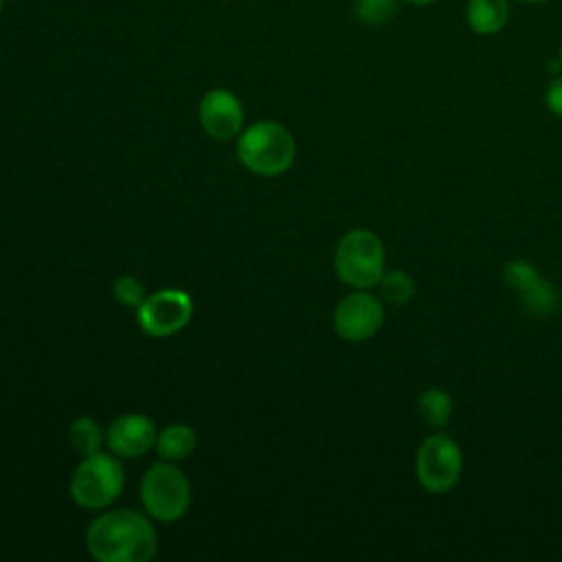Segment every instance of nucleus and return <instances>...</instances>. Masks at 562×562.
<instances>
[{
    "label": "nucleus",
    "instance_id": "obj_14",
    "mask_svg": "<svg viewBox=\"0 0 562 562\" xmlns=\"http://www.w3.org/2000/svg\"><path fill=\"white\" fill-rule=\"evenodd\" d=\"M103 441H105V432L101 430V426L92 417L81 415V417L70 422V426H68V443L81 457L101 450Z\"/></svg>",
    "mask_w": 562,
    "mask_h": 562
},
{
    "label": "nucleus",
    "instance_id": "obj_7",
    "mask_svg": "<svg viewBox=\"0 0 562 562\" xmlns=\"http://www.w3.org/2000/svg\"><path fill=\"white\" fill-rule=\"evenodd\" d=\"M193 316V301L184 290L165 288L145 296L136 307V323L151 338H169L182 331Z\"/></svg>",
    "mask_w": 562,
    "mask_h": 562
},
{
    "label": "nucleus",
    "instance_id": "obj_9",
    "mask_svg": "<svg viewBox=\"0 0 562 562\" xmlns=\"http://www.w3.org/2000/svg\"><path fill=\"white\" fill-rule=\"evenodd\" d=\"M198 121L213 140H231L244 130V105L231 90L213 88L198 103Z\"/></svg>",
    "mask_w": 562,
    "mask_h": 562
},
{
    "label": "nucleus",
    "instance_id": "obj_1",
    "mask_svg": "<svg viewBox=\"0 0 562 562\" xmlns=\"http://www.w3.org/2000/svg\"><path fill=\"white\" fill-rule=\"evenodd\" d=\"M86 549L97 562H147L158 551V533L147 514L108 509L88 525Z\"/></svg>",
    "mask_w": 562,
    "mask_h": 562
},
{
    "label": "nucleus",
    "instance_id": "obj_22",
    "mask_svg": "<svg viewBox=\"0 0 562 562\" xmlns=\"http://www.w3.org/2000/svg\"><path fill=\"white\" fill-rule=\"evenodd\" d=\"M2 9H4V0H0V13H2Z\"/></svg>",
    "mask_w": 562,
    "mask_h": 562
},
{
    "label": "nucleus",
    "instance_id": "obj_15",
    "mask_svg": "<svg viewBox=\"0 0 562 562\" xmlns=\"http://www.w3.org/2000/svg\"><path fill=\"white\" fill-rule=\"evenodd\" d=\"M375 288H378V296L389 305H404L415 294V281L404 270H384Z\"/></svg>",
    "mask_w": 562,
    "mask_h": 562
},
{
    "label": "nucleus",
    "instance_id": "obj_8",
    "mask_svg": "<svg viewBox=\"0 0 562 562\" xmlns=\"http://www.w3.org/2000/svg\"><path fill=\"white\" fill-rule=\"evenodd\" d=\"M384 325V301L371 290H356L338 301L331 327L347 342H364Z\"/></svg>",
    "mask_w": 562,
    "mask_h": 562
},
{
    "label": "nucleus",
    "instance_id": "obj_2",
    "mask_svg": "<svg viewBox=\"0 0 562 562\" xmlns=\"http://www.w3.org/2000/svg\"><path fill=\"white\" fill-rule=\"evenodd\" d=\"M294 156V136L277 121H257L237 136V158L255 176H281L292 167Z\"/></svg>",
    "mask_w": 562,
    "mask_h": 562
},
{
    "label": "nucleus",
    "instance_id": "obj_4",
    "mask_svg": "<svg viewBox=\"0 0 562 562\" xmlns=\"http://www.w3.org/2000/svg\"><path fill=\"white\" fill-rule=\"evenodd\" d=\"M125 487V470L116 454L92 452L86 454L70 476V498L81 509H105L110 507Z\"/></svg>",
    "mask_w": 562,
    "mask_h": 562
},
{
    "label": "nucleus",
    "instance_id": "obj_11",
    "mask_svg": "<svg viewBox=\"0 0 562 562\" xmlns=\"http://www.w3.org/2000/svg\"><path fill=\"white\" fill-rule=\"evenodd\" d=\"M509 20V0H468L465 24L476 35H496Z\"/></svg>",
    "mask_w": 562,
    "mask_h": 562
},
{
    "label": "nucleus",
    "instance_id": "obj_13",
    "mask_svg": "<svg viewBox=\"0 0 562 562\" xmlns=\"http://www.w3.org/2000/svg\"><path fill=\"white\" fill-rule=\"evenodd\" d=\"M417 413L430 428L441 430L452 419V397L439 386H428L417 397Z\"/></svg>",
    "mask_w": 562,
    "mask_h": 562
},
{
    "label": "nucleus",
    "instance_id": "obj_21",
    "mask_svg": "<svg viewBox=\"0 0 562 562\" xmlns=\"http://www.w3.org/2000/svg\"><path fill=\"white\" fill-rule=\"evenodd\" d=\"M518 2H525V4H542V2H549V0H518Z\"/></svg>",
    "mask_w": 562,
    "mask_h": 562
},
{
    "label": "nucleus",
    "instance_id": "obj_3",
    "mask_svg": "<svg viewBox=\"0 0 562 562\" xmlns=\"http://www.w3.org/2000/svg\"><path fill=\"white\" fill-rule=\"evenodd\" d=\"M336 277L353 290H371L386 270L382 239L369 228L347 231L334 250Z\"/></svg>",
    "mask_w": 562,
    "mask_h": 562
},
{
    "label": "nucleus",
    "instance_id": "obj_19",
    "mask_svg": "<svg viewBox=\"0 0 562 562\" xmlns=\"http://www.w3.org/2000/svg\"><path fill=\"white\" fill-rule=\"evenodd\" d=\"M544 105L555 119H562V72L553 75V79L547 83Z\"/></svg>",
    "mask_w": 562,
    "mask_h": 562
},
{
    "label": "nucleus",
    "instance_id": "obj_18",
    "mask_svg": "<svg viewBox=\"0 0 562 562\" xmlns=\"http://www.w3.org/2000/svg\"><path fill=\"white\" fill-rule=\"evenodd\" d=\"M112 294L116 299V303H121L123 307H138L143 301H145V288L143 283L132 277V274H121L114 279L112 283Z\"/></svg>",
    "mask_w": 562,
    "mask_h": 562
},
{
    "label": "nucleus",
    "instance_id": "obj_10",
    "mask_svg": "<svg viewBox=\"0 0 562 562\" xmlns=\"http://www.w3.org/2000/svg\"><path fill=\"white\" fill-rule=\"evenodd\" d=\"M156 424L143 413H125L112 419L105 430V443L119 459H138L156 446Z\"/></svg>",
    "mask_w": 562,
    "mask_h": 562
},
{
    "label": "nucleus",
    "instance_id": "obj_20",
    "mask_svg": "<svg viewBox=\"0 0 562 562\" xmlns=\"http://www.w3.org/2000/svg\"><path fill=\"white\" fill-rule=\"evenodd\" d=\"M404 2L415 4V7H428V4H432V2H437V0H404Z\"/></svg>",
    "mask_w": 562,
    "mask_h": 562
},
{
    "label": "nucleus",
    "instance_id": "obj_12",
    "mask_svg": "<svg viewBox=\"0 0 562 562\" xmlns=\"http://www.w3.org/2000/svg\"><path fill=\"white\" fill-rule=\"evenodd\" d=\"M195 448H198V435L189 424H182V422L169 424L162 430H158L156 446H154L160 459L173 461V463L189 459L195 452Z\"/></svg>",
    "mask_w": 562,
    "mask_h": 562
},
{
    "label": "nucleus",
    "instance_id": "obj_23",
    "mask_svg": "<svg viewBox=\"0 0 562 562\" xmlns=\"http://www.w3.org/2000/svg\"><path fill=\"white\" fill-rule=\"evenodd\" d=\"M560 61H562V42H560Z\"/></svg>",
    "mask_w": 562,
    "mask_h": 562
},
{
    "label": "nucleus",
    "instance_id": "obj_17",
    "mask_svg": "<svg viewBox=\"0 0 562 562\" xmlns=\"http://www.w3.org/2000/svg\"><path fill=\"white\" fill-rule=\"evenodd\" d=\"M400 0H356V18L367 26H382L395 18Z\"/></svg>",
    "mask_w": 562,
    "mask_h": 562
},
{
    "label": "nucleus",
    "instance_id": "obj_16",
    "mask_svg": "<svg viewBox=\"0 0 562 562\" xmlns=\"http://www.w3.org/2000/svg\"><path fill=\"white\" fill-rule=\"evenodd\" d=\"M503 279H505V283L522 299V296H527L533 288H538L540 285V281H542V277H540V272L533 268V263H529V261H525V259H512V261H507L505 263V268H503Z\"/></svg>",
    "mask_w": 562,
    "mask_h": 562
},
{
    "label": "nucleus",
    "instance_id": "obj_6",
    "mask_svg": "<svg viewBox=\"0 0 562 562\" xmlns=\"http://www.w3.org/2000/svg\"><path fill=\"white\" fill-rule=\"evenodd\" d=\"M463 472V452L457 439L437 430L426 437L415 454L417 483L430 494L450 492Z\"/></svg>",
    "mask_w": 562,
    "mask_h": 562
},
{
    "label": "nucleus",
    "instance_id": "obj_5",
    "mask_svg": "<svg viewBox=\"0 0 562 562\" xmlns=\"http://www.w3.org/2000/svg\"><path fill=\"white\" fill-rule=\"evenodd\" d=\"M138 496L149 518L158 522H176L191 505V483L173 461L160 459L145 470Z\"/></svg>",
    "mask_w": 562,
    "mask_h": 562
}]
</instances>
